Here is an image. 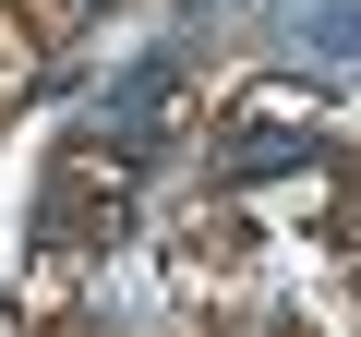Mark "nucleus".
<instances>
[{"mask_svg":"<svg viewBox=\"0 0 361 337\" xmlns=\"http://www.w3.org/2000/svg\"><path fill=\"white\" fill-rule=\"evenodd\" d=\"M289 49L325 61V73H361V0H301V13H289Z\"/></svg>","mask_w":361,"mask_h":337,"instance_id":"1","label":"nucleus"}]
</instances>
